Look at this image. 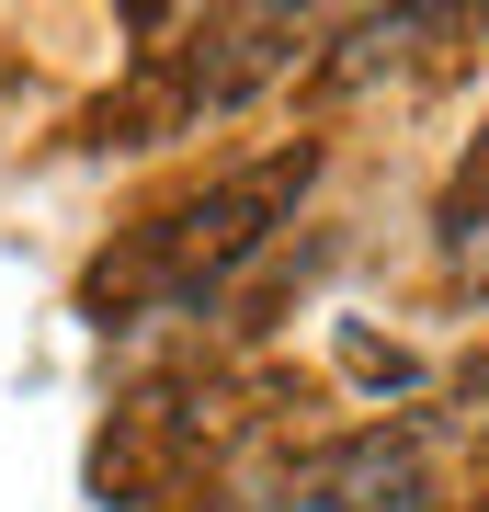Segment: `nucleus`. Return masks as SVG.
Instances as JSON below:
<instances>
[{
	"mask_svg": "<svg viewBox=\"0 0 489 512\" xmlns=\"http://www.w3.org/2000/svg\"><path fill=\"white\" fill-rule=\"evenodd\" d=\"M308 183H319V137H285V148H262V160L217 171V183L171 194L160 217H137V228L80 274V319H91V330H137V319L205 308L228 274H251V262L273 251V228L296 217Z\"/></svg>",
	"mask_w": 489,
	"mask_h": 512,
	"instance_id": "1",
	"label": "nucleus"
},
{
	"mask_svg": "<svg viewBox=\"0 0 489 512\" xmlns=\"http://www.w3.org/2000/svg\"><path fill=\"white\" fill-rule=\"evenodd\" d=\"M308 35L319 23L308 12H217V23H182V46H148L171 69V92H182V114H228V103H251L273 69H296L308 57Z\"/></svg>",
	"mask_w": 489,
	"mask_h": 512,
	"instance_id": "2",
	"label": "nucleus"
},
{
	"mask_svg": "<svg viewBox=\"0 0 489 512\" xmlns=\"http://www.w3.org/2000/svg\"><path fill=\"white\" fill-rule=\"evenodd\" d=\"M433 228H444V251H478V228H489V126L467 137V160H455V183L433 205Z\"/></svg>",
	"mask_w": 489,
	"mask_h": 512,
	"instance_id": "3",
	"label": "nucleus"
}]
</instances>
